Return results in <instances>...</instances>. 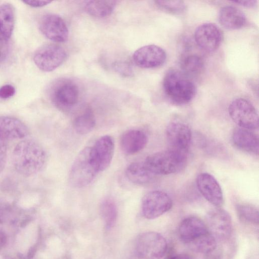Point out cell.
I'll use <instances>...</instances> for the list:
<instances>
[{"mask_svg":"<svg viewBox=\"0 0 259 259\" xmlns=\"http://www.w3.org/2000/svg\"><path fill=\"white\" fill-rule=\"evenodd\" d=\"M167 249L165 238L156 232L143 233L136 240L135 249L139 259H161Z\"/></svg>","mask_w":259,"mask_h":259,"instance_id":"5b68a950","label":"cell"},{"mask_svg":"<svg viewBox=\"0 0 259 259\" xmlns=\"http://www.w3.org/2000/svg\"><path fill=\"white\" fill-rule=\"evenodd\" d=\"M167 259H193V257L188 254L180 253L175 254L168 257Z\"/></svg>","mask_w":259,"mask_h":259,"instance_id":"d590c367","label":"cell"},{"mask_svg":"<svg viewBox=\"0 0 259 259\" xmlns=\"http://www.w3.org/2000/svg\"><path fill=\"white\" fill-rule=\"evenodd\" d=\"M166 136L169 149L187 155L192 134L187 124L178 121L170 122L166 127Z\"/></svg>","mask_w":259,"mask_h":259,"instance_id":"30bf717a","label":"cell"},{"mask_svg":"<svg viewBox=\"0 0 259 259\" xmlns=\"http://www.w3.org/2000/svg\"><path fill=\"white\" fill-rule=\"evenodd\" d=\"M115 70L124 76L132 75V68L130 64L125 62H116L113 65Z\"/></svg>","mask_w":259,"mask_h":259,"instance_id":"4dcf8cb0","label":"cell"},{"mask_svg":"<svg viewBox=\"0 0 259 259\" xmlns=\"http://www.w3.org/2000/svg\"><path fill=\"white\" fill-rule=\"evenodd\" d=\"M196 184L201 195L209 203L217 207L223 205L222 190L213 176L207 172L200 174L197 177Z\"/></svg>","mask_w":259,"mask_h":259,"instance_id":"9a60e30c","label":"cell"},{"mask_svg":"<svg viewBox=\"0 0 259 259\" xmlns=\"http://www.w3.org/2000/svg\"><path fill=\"white\" fill-rule=\"evenodd\" d=\"M209 232L205 223L196 217H188L183 219L178 228L180 240L187 246Z\"/></svg>","mask_w":259,"mask_h":259,"instance_id":"2e32d148","label":"cell"},{"mask_svg":"<svg viewBox=\"0 0 259 259\" xmlns=\"http://www.w3.org/2000/svg\"><path fill=\"white\" fill-rule=\"evenodd\" d=\"M234 3L237 4L241 6L247 7V8H252L254 7L257 5V1L254 0H250V1H233L232 2Z\"/></svg>","mask_w":259,"mask_h":259,"instance_id":"e575fe53","label":"cell"},{"mask_svg":"<svg viewBox=\"0 0 259 259\" xmlns=\"http://www.w3.org/2000/svg\"><path fill=\"white\" fill-rule=\"evenodd\" d=\"M187 155L169 149L149 155L143 162L154 176L167 175L182 170L185 166Z\"/></svg>","mask_w":259,"mask_h":259,"instance_id":"3957f363","label":"cell"},{"mask_svg":"<svg viewBox=\"0 0 259 259\" xmlns=\"http://www.w3.org/2000/svg\"><path fill=\"white\" fill-rule=\"evenodd\" d=\"M162 87L167 98L178 105L189 103L196 94V86L190 78L175 69H169L166 72Z\"/></svg>","mask_w":259,"mask_h":259,"instance_id":"7a4b0ae2","label":"cell"},{"mask_svg":"<svg viewBox=\"0 0 259 259\" xmlns=\"http://www.w3.org/2000/svg\"><path fill=\"white\" fill-rule=\"evenodd\" d=\"M114 152V140L109 135L101 137L91 146V157L99 172L104 171L109 167Z\"/></svg>","mask_w":259,"mask_h":259,"instance_id":"4fadbf2b","label":"cell"},{"mask_svg":"<svg viewBox=\"0 0 259 259\" xmlns=\"http://www.w3.org/2000/svg\"><path fill=\"white\" fill-rule=\"evenodd\" d=\"M223 38L221 29L213 23H204L198 26L194 32V39L202 50L212 52L220 46Z\"/></svg>","mask_w":259,"mask_h":259,"instance_id":"8fae6325","label":"cell"},{"mask_svg":"<svg viewBox=\"0 0 259 259\" xmlns=\"http://www.w3.org/2000/svg\"><path fill=\"white\" fill-rule=\"evenodd\" d=\"M220 24L228 30H236L244 26L246 18L244 13L233 6H225L221 8L218 14Z\"/></svg>","mask_w":259,"mask_h":259,"instance_id":"44dd1931","label":"cell"},{"mask_svg":"<svg viewBox=\"0 0 259 259\" xmlns=\"http://www.w3.org/2000/svg\"><path fill=\"white\" fill-rule=\"evenodd\" d=\"M16 90L11 84H5L0 87V98L6 99L13 97L15 94Z\"/></svg>","mask_w":259,"mask_h":259,"instance_id":"1f68e13d","label":"cell"},{"mask_svg":"<svg viewBox=\"0 0 259 259\" xmlns=\"http://www.w3.org/2000/svg\"><path fill=\"white\" fill-rule=\"evenodd\" d=\"M100 212L107 229H110L114 226L117 217V209L112 200H104L100 206Z\"/></svg>","mask_w":259,"mask_h":259,"instance_id":"4316f807","label":"cell"},{"mask_svg":"<svg viewBox=\"0 0 259 259\" xmlns=\"http://www.w3.org/2000/svg\"><path fill=\"white\" fill-rule=\"evenodd\" d=\"M79 91L78 87L71 82H63L57 86L52 93V99L55 105L60 108H70L78 102Z\"/></svg>","mask_w":259,"mask_h":259,"instance_id":"e0dca14e","label":"cell"},{"mask_svg":"<svg viewBox=\"0 0 259 259\" xmlns=\"http://www.w3.org/2000/svg\"><path fill=\"white\" fill-rule=\"evenodd\" d=\"M156 6L162 11L174 15H180L186 10V5L182 1H156Z\"/></svg>","mask_w":259,"mask_h":259,"instance_id":"f546056e","label":"cell"},{"mask_svg":"<svg viewBox=\"0 0 259 259\" xmlns=\"http://www.w3.org/2000/svg\"><path fill=\"white\" fill-rule=\"evenodd\" d=\"M52 2L50 1H23V3L26 4V5L34 8H39L45 6H46Z\"/></svg>","mask_w":259,"mask_h":259,"instance_id":"836d02e7","label":"cell"},{"mask_svg":"<svg viewBox=\"0 0 259 259\" xmlns=\"http://www.w3.org/2000/svg\"><path fill=\"white\" fill-rule=\"evenodd\" d=\"M204 61L197 54H187L182 57L180 68L182 72L190 78L200 74L204 68Z\"/></svg>","mask_w":259,"mask_h":259,"instance_id":"cb8c5ba5","label":"cell"},{"mask_svg":"<svg viewBox=\"0 0 259 259\" xmlns=\"http://www.w3.org/2000/svg\"><path fill=\"white\" fill-rule=\"evenodd\" d=\"M98 173L91 157V146H88L75 158L69 172V181L74 187H84L94 181Z\"/></svg>","mask_w":259,"mask_h":259,"instance_id":"277c9868","label":"cell"},{"mask_svg":"<svg viewBox=\"0 0 259 259\" xmlns=\"http://www.w3.org/2000/svg\"><path fill=\"white\" fill-rule=\"evenodd\" d=\"M12 158L16 170L23 176L29 177L41 170L47 155L39 143L32 140H24L15 146Z\"/></svg>","mask_w":259,"mask_h":259,"instance_id":"6da1fadb","label":"cell"},{"mask_svg":"<svg viewBox=\"0 0 259 259\" xmlns=\"http://www.w3.org/2000/svg\"><path fill=\"white\" fill-rule=\"evenodd\" d=\"M7 242V237L5 233L0 231V249L2 248Z\"/></svg>","mask_w":259,"mask_h":259,"instance_id":"8d00e7d4","label":"cell"},{"mask_svg":"<svg viewBox=\"0 0 259 259\" xmlns=\"http://www.w3.org/2000/svg\"><path fill=\"white\" fill-rule=\"evenodd\" d=\"M117 4L116 1H89L85 3V9L90 15L104 18L110 15Z\"/></svg>","mask_w":259,"mask_h":259,"instance_id":"d4e9b609","label":"cell"},{"mask_svg":"<svg viewBox=\"0 0 259 259\" xmlns=\"http://www.w3.org/2000/svg\"><path fill=\"white\" fill-rule=\"evenodd\" d=\"M96 125L95 115L91 109H87L74 120L73 127L76 133L87 135L92 132Z\"/></svg>","mask_w":259,"mask_h":259,"instance_id":"484cf974","label":"cell"},{"mask_svg":"<svg viewBox=\"0 0 259 259\" xmlns=\"http://www.w3.org/2000/svg\"><path fill=\"white\" fill-rule=\"evenodd\" d=\"M229 115L239 127L255 130L258 126V116L254 106L247 100L238 98L228 107Z\"/></svg>","mask_w":259,"mask_h":259,"instance_id":"8992f818","label":"cell"},{"mask_svg":"<svg viewBox=\"0 0 259 259\" xmlns=\"http://www.w3.org/2000/svg\"><path fill=\"white\" fill-rule=\"evenodd\" d=\"M234 146L247 153L258 155L259 142L258 136L249 130L237 127L234 129L232 135Z\"/></svg>","mask_w":259,"mask_h":259,"instance_id":"d6986e66","label":"cell"},{"mask_svg":"<svg viewBox=\"0 0 259 259\" xmlns=\"http://www.w3.org/2000/svg\"><path fill=\"white\" fill-rule=\"evenodd\" d=\"M7 148L5 141L0 140V172L4 169L7 159Z\"/></svg>","mask_w":259,"mask_h":259,"instance_id":"d6a6232c","label":"cell"},{"mask_svg":"<svg viewBox=\"0 0 259 259\" xmlns=\"http://www.w3.org/2000/svg\"><path fill=\"white\" fill-rule=\"evenodd\" d=\"M41 33L49 39L56 42L67 41L69 31L66 23L59 16L48 14L43 16L39 23Z\"/></svg>","mask_w":259,"mask_h":259,"instance_id":"7c38bea8","label":"cell"},{"mask_svg":"<svg viewBox=\"0 0 259 259\" xmlns=\"http://www.w3.org/2000/svg\"><path fill=\"white\" fill-rule=\"evenodd\" d=\"M134 62L142 68H154L162 65L165 62L166 54L161 47L149 45L137 50L133 56Z\"/></svg>","mask_w":259,"mask_h":259,"instance_id":"5bb4252c","label":"cell"},{"mask_svg":"<svg viewBox=\"0 0 259 259\" xmlns=\"http://www.w3.org/2000/svg\"><path fill=\"white\" fill-rule=\"evenodd\" d=\"M236 209L239 219L243 222L258 225V211L254 206L246 203L238 204Z\"/></svg>","mask_w":259,"mask_h":259,"instance_id":"f1b7e54d","label":"cell"},{"mask_svg":"<svg viewBox=\"0 0 259 259\" xmlns=\"http://www.w3.org/2000/svg\"><path fill=\"white\" fill-rule=\"evenodd\" d=\"M0 54H1V49H0Z\"/></svg>","mask_w":259,"mask_h":259,"instance_id":"74e56055","label":"cell"},{"mask_svg":"<svg viewBox=\"0 0 259 259\" xmlns=\"http://www.w3.org/2000/svg\"><path fill=\"white\" fill-rule=\"evenodd\" d=\"M125 176L132 183L144 185L148 183L154 177L145 167L143 162H134L125 169Z\"/></svg>","mask_w":259,"mask_h":259,"instance_id":"603a6c76","label":"cell"},{"mask_svg":"<svg viewBox=\"0 0 259 259\" xmlns=\"http://www.w3.org/2000/svg\"><path fill=\"white\" fill-rule=\"evenodd\" d=\"M146 134L139 130H131L124 132L120 139V146L125 154L133 155L138 153L146 146Z\"/></svg>","mask_w":259,"mask_h":259,"instance_id":"ffe728a7","label":"cell"},{"mask_svg":"<svg viewBox=\"0 0 259 259\" xmlns=\"http://www.w3.org/2000/svg\"><path fill=\"white\" fill-rule=\"evenodd\" d=\"M28 133L27 126L20 120L11 116H0V140L22 139Z\"/></svg>","mask_w":259,"mask_h":259,"instance_id":"ac0fdd59","label":"cell"},{"mask_svg":"<svg viewBox=\"0 0 259 259\" xmlns=\"http://www.w3.org/2000/svg\"><path fill=\"white\" fill-rule=\"evenodd\" d=\"M15 10L10 3L0 5V41H8L11 37L15 24Z\"/></svg>","mask_w":259,"mask_h":259,"instance_id":"7402d4cb","label":"cell"},{"mask_svg":"<svg viewBox=\"0 0 259 259\" xmlns=\"http://www.w3.org/2000/svg\"><path fill=\"white\" fill-rule=\"evenodd\" d=\"M66 58V52L62 47L55 44H46L36 50L33 60L40 70L51 72L63 64Z\"/></svg>","mask_w":259,"mask_h":259,"instance_id":"52a82bcc","label":"cell"},{"mask_svg":"<svg viewBox=\"0 0 259 259\" xmlns=\"http://www.w3.org/2000/svg\"><path fill=\"white\" fill-rule=\"evenodd\" d=\"M206 227L217 240L225 241L231 236L232 222L230 214L225 209L215 207L206 215Z\"/></svg>","mask_w":259,"mask_h":259,"instance_id":"9c48e42d","label":"cell"},{"mask_svg":"<svg viewBox=\"0 0 259 259\" xmlns=\"http://www.w3.org/2000/svg\"><path fill=\"white\" fill-rule=\"evenodd\" d=\"M172 206V201L165 192L153 190L146 193L142 198V212L147 219L153 220L169 211Z\"/></svg>","mask_w":259,"mask_h":259,"instance_id":"ba28073f","label":"cell"},{"mask_svg":"<svg viewBox=\"0 0 259 259\" xmlns=\"http://www.w3.org/2000/svg\"><path fill=\"white\" fill-rule=\"evenodd\" d=\"M217 245V240L208 232L188 246L196 252L209 254L215 250Z\"/></svg>","mask_w":259,"mask_h":259,"instance_id":"83f0119b","label":"cell"}]
</instances>
